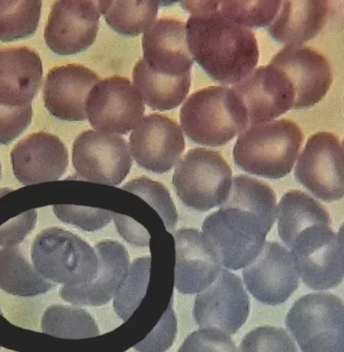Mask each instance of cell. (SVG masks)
<instances>
[{"mask_svg":"<svg viewBox=\"0 0 344 352\" xmlns=\"http://www.w3.org/2000/svg\"><path fill=\"white\" fill-rule=\"evenodd\" d=\"M150 258L141 257L130 265L126 278L114 296L117 314L126 320L133 314L146 294L149 280Z\"/></svg>","mask_w":344,"mask_h":352,"instance_id":"obj_30","label":"cell"},{"mask_svg":"<svg viewBox=\"0 0 344 352\" xmlns=\"http://www.w3.org/2000/svg\"><path fill=\"white\" fill-rule=\"evenodd\" d=\"M54 287L36 271L18 247L0 250V289L14 296L31 297Z\"/></svg>","mask_w":344,"mask_h":352,"instance_id":"obj_26","label":"cell"},{"mask_svg":"<svg viewBox=\"0 0 344 352\" xmlns=\"http://www.w3.org/2000/svg\"><path fill=\"white\" fill-rule=\"evenodd\" d=\"M96 1H57L52 5L44 32L54 53L71 55L85 50L97 37L100 14Z\"/></svg>","mask_w":344,"mask_h":352,"instance_id":"obj_16","label":"cell"},{"mask_svg":"<svg viewBox=\"0 0 344 352\" xmlns=\"http://www.w3.org/2000/svg\"><path fill=\"white\" fill-rule=\"evenodd\" d=\"M135 88L150 108L165 111L178 107L187 96L191 75L172 76L157 74L148 68L141 58L133 69Z\"/></svg>","mask_w":344,"mask_h":352,"instance_id":"obj_25","label":"cell"},{"mask_svg":"<svg viewBox=\"0 0 344 352\" xmlns=\"http://www.w3.org/2000/svg\"><path fill=\"white\" fill-rule=\"evenodd\" d=\"M100 81L99 76L88 67L76 63L52 68L43 88L45 107L55 118L66 121L86 120V100Z\"/></svg>","mask_w":344,"mask_h":352,"instance_id":"obj_18","label":"cell"},{"mask_svg":"<svg viewBox=\"0 0 344 352\" xmlns=\"http://www.w3.org/2000/svg\"><path fill=\"white\" fill-rule=\"evenodd\" d=\"M270 64L281 70L294 91L293 109H305L320 101L332 82L328 59L311 47L288 45L278 52Z\"/></svg>","mask_w":344,"mask_h":352,"instance_id":"obj_14","label":"cell"},{"mask_svg":"<svg viewBox=\"0 0 344 352\" xmlns=\"http://www.w3.org/2000/svg\"><path fill=\"white\" fill-rule=\"evenodd\" d=\"M43 76L41 59L26 47L0 49V104H30L39 90Z\"/></svg>","mask_w":344,"mask_h":352,"instance_id":"obj_22","label":"cell"},{"mask_svg":"<svg viewBox=\"0 0 344 352\" xmlns=\"http://www.w3.org/2000/svg\"><path fill=\"white\" fill-rule=\"evenodd\" d=\"M41 1H0V41L33 34L41 17Z\"/></svg>","mask_w":344,"mask_h":352,"instance_id":"obj_29","label":"cell"},{"mask_svg":"<svg viewBox=\"0 0 344 352\" xmlns=\"http://www.w3.org/2000/svg\"><path fill=\"white\" fill-rule=\"evenodd\" d=\"M176 333V319L172 304L147 337L135 345L139 352H165L172 344Z\"/></svg>","mask_w":344,"mask_h":352,"instance_id":"obj_36","label":"cell"},{"mask_svg":"<svg viewBox=\"0 0 344 352\" xmlns=\"http://www.w3.org/2000/svg\"><path fill=\"white\" fill-rule=\"evenodd\" d=\"M87 118L98 131L127 134L142 119L145 107L135 87L123 76L107 77L94 85L86 100Z\"/></svg>","mask_w":344,"mask_h":352,"instance_id":"obj_10","label":"cell"},{"mask_svg":"<svg viewBox=\"0 0 344 352\" xmlns=\"http://www.w3.org/2000/svg\"><path fill=\"white\" fill-rule=\"evenodd\" d=\"M330 3L326 0L281 1L268 31L279 42L301 45L323 29L330 12Z\"/></svg>","mask_w":344,"mask_h":352,"instance_id":"obj_23","label":"cell"},{"mask_svg":"<svg viewBox=\"0 0 344 352\" xmlns=\"http://www.w3.org/2000/svg\"><path fill=\"white\" fill-rule=\"evenodd\" d=\"M99 12L108 25L124 35L136 36L147 30L156 19L157 1H98Z\"/></svg>","mask_w":344,"mask_h":352,"instance_id":"obj_27","label":"cell"},{"mask_svg":"<svg viewBox=\"0 0 344 352\" xmlns=\"http://www.w3.org/2000/svg\"><path fill=\"white\" fill-rule=\"evenodd\" d=\"M54 212L60 220L87 231L102 229L111 219L108 211L99 208L56 205L54 206Z\"/></svg>","mask_w":344,"mask_h":352,"instance_id":"obj_34","label":"cell"},{"mask_svg":"<svg viewBox=\"0 0 344 352\" xmlns=\"http://www.w3.org/2000/svg\"><path fill=\"white\" fill-rule=\"evenodd\" d=\"M189 52L202 69L223 85H234L256 66L259 51L251 28L219 12L216 1H183Z\"/></svg>","mask_w":344,"mask_h":352,"instance_id":"obj_2","label":"cell"},{"mask_svg":"<svg viewBox=\"0 0 344 352\" xmlns=\"http://www.w3.org/2000/svg\"><path fill=\"white\" fill-rule=\"evenodd\" d=\"M241 352H298L295 344L282 328L261 326L246 333Z\"/></svg>","mask_w":344,"mask_h":352,"instance_id":"obj_32","label":"cell"},{"mask_svg":"<svg viewBox=\"0 0 344 352\" xmlns=\"http://www.w3.org/2000/svg\"><path fill=\"white\" fill-rule=\"evenodd\" d=\"M12 170L24 185L55 181L68 166V152L56 135L40 131L21 140L10 153Z\"/></svg>","mask_w":344,"mask_h":352,"instance_id":"obj_17","label":"cell"},{"mask_svg":"<svg viewBox=\"0 0 344 352\" xmlns=\"http://www.w3.org/2000/svg\"><path fill=\"white\" fill-rule=\"evenodd\" d=\"M122 188L152 201L157 207L168 229H173L176 223V213L169 194L164 187L146 177L137 178Z\"/></svg>","mask_w":344,"mask_h":352,"instance_id":"obj_33","label":"cell"},{"mask_svg":"<svg viewBox=\"0 0 344 352\" xmlns=\"http://www.w3.org/2000/svg\"><path fill=\"white\" fill-rule=\"evenodd\" d=\"M178 352H239L229 335L214 329H202L190 334Z\"/></svg>","mask_w":344,"mask_h":352,"instance_id":"obj_35","label":"cell"},{"mask_svg":"<svg viewBox=\"0 0 344 352\" xmlns=\"http://www.w3.org/2000/svg\"><path fill=\"white\" fill-rule=\"evenodd\" d=\"M43 331L48 335L67 339L97 336L99 329L87 311L69 305L49 307L42 318Z\"/></svg>","mask_w":344,"mask_h":352,"instance_id":"obj_28","label":"cell"},{"mask_svg":"<svg viewBox=\"0 0 344 352\" xmlns=\"http://www.w3.org/2000/svg\"><path fill=\"white\" fill-rule=\"evenodd\" d=\"M249 293L262 303L277 305L287 300L299 285V274L293 256L277 241L264 247L242 271Z\"/></svg>","mask_w":344,"mask_h":352,"instance_id":"obj_13","label":"cell"},{"mask_svg":"<svg viewBox=\"0 0 344 352\" xmlns=\"http://www.w3.org/2000/svg\"><path fill=\"white\" fill-rule=\"evenodd\" d=\"M232 170L218 151L197 147L177 162L172 177L174 188L184 205L208 211L227 199Z\"/></svg>","mask_w":344,"mask_h":352,"instance_id":"obj_6","label":"cell"},{"mask_svg":"<svg viewBox=\"0 0 344 352\" xmlns=\"http://www.w3.org/2000/svg\"><path fill=\"white\" fill-rule=\"evenodd\" d=\"M276 215L273 190L261 180L240 175L233 177L220 208L204 220L202 233L221 265L238 270L261 251Z\"/></svg>","mask_w":344,"mask_h":352,"instance_id":"obj_1","label":"cell"},{"mask_svg":"<svg viewBox=\"0 0 344 352\" xmlns=\"http://www.w3.org/2000/svg\"><path fill=\"white\" fill-rule=\"evenodd\" d=\"M231 89L245 112L249 127L273 121L293 107L289 80L270 63L253 69Z\"/></svg>","mask_w":344,"mask_h":352,"instance_id":"obj_12","label":"cell"},{"mask_svg":"<svg viewBox=\"0 0 344 352\" xmlns=\"http://www.w3.org/2000/svg\"><path fill=\"white\" fill-rule=\"evenodd\" d=\"M343 142L332 133L318 132L308 138L299 157L295 176L317 198L333 202L343 196Z\"/></svg>","mask_w":344,"mask_h":352,"instance_id":"obj_9","label":"cell"},{"mask_svg":"<svg viewBox=\"0 0 344 352\" xmlns=\"http://www.w3.org/2000/svg\"><path fill=\"white\" fill-rule=\"evenodd\" d=\"M174 239L175 287L181 294L199 293L216 279L221 264L202 232L183 228L174 233Z\"/></svg>","mask_w":344,"mask_h":352,"instance_id":"obj_20","label":"cell"},{"mask_svg":"<svg viewBox=\"0 0 344 352\" xmlns=\"http://www.w3.org/2000/svg\"><path fill=\"white\" fill-rule=\"evenodd\" d=\"M281 1H216L217 10L249 28L268 26Z\"/></svg>","mask_w":344,"mask_h":352,"instance_id":"obj_31","label":"cell"},{"mask_svg":"<svg viewBox=\"0 0 344 352\" xmlns=\"http://www.w3.org/2000/svg\"><path fill=\"white\" fill-rule=\"evenodd\" d=\"M95 250L98 268L91 281L79 287L60 291L65 301L79 306L98 307L114 298L128 274L129 256L125 247L117 241L104 240Z\"/></svg>","mask_w":344,"mask_h":352,"instance_id":"obj_21","label":"cell"},{"mask_svg":"<svg viewBox=\"0 0 344 352\" xmlns=\"http://www.w3.org/2000/svg\"><path fill=\"white\" fill-rule=\"evenodd\" d=\"M32 118V104L6 107L0 104V144H8L30 125Z\"/></svg>","mask_w":344,"mask_h":352,"instance_id":"obj_37","label":"cell"},{"mask_svg":"<svg viewBox=\"0 0 344 352\" xmlns=\"http://www.w3.org/2000/svg\"><path fill=\"white\" fill-rule=\"evenodd\" d=\"M250 300L240 278L221 269L216 279L195 298L193 316L202 329L233 335L246 322Z\"/></svg>","mask_w":344,"mask_h":352,"instance_id":"obj_11","label":"cell"},{"mask_svg":"<svg viewBox=\"0 0 344 352\" xmlns=\"http://www.w3.org/2000/svg\"><path fill=\"white\" fill-rule=\"evenodd\" d=\"M179 115L185 135L208 146H222L249 127L240 102L227 86H209L193 93Z\"/></svg>","mask_w":344,"mask_h":352,"instance_id":"obj_4","label":"cell"},{"mask_svg":"<svg viewBox=\"0 0 344 352\" xmlns=\"http://www.w3.org/2000/svg\"><path fill=\"white\" fill-rule=\"evenodd\" d=\"M343 321V301L324 292L300 297L285 320L302 352H344Z\"/></svg>","mask_w":344,"mask_h":352,"instance_id":"obj_7","label":"cell"},{"mask_svg":"<svg viewBox=\"0 0 344 352\" xmlns=\"http://www.w3.org/2000/svg\"><path fill=\"white\" fill-rule=\"evenodd\" d=\"M130 152L137 164L156 173L170 170L185 150L179 124L159 113L143 118L129 137Z\"/></svg>","mask_w":344,"mask_h":352,"instance_id":"obj_15","label":"cell"},{"mask_svg":"<svg viewBox=\"0 0 344 352\" xmlns=\"http://www.w3.org/2000/svg\"><path fill=\"white\" fill-rule=\"evenodd\" d=\"M142 58L153 72L172 76L191 75L193 58L189 52L185 23L162 17L144 32Z\"/></svg>","mask_w":344,"mask_h":352,"instance_id":"obj_19","label":"cell"},{"mask_svg":"<svg viewBox=\"0 0 344 352\" xmlns=\"http://www.w3.org/2000/svg\"><path fill=\"white\" fill-rule=\"evenodd\" d=\"M303 142L299 126L280 119L250 126L240 133L233 146L235 164L242 170L268 179L288 175Z\"/></svg>","mask_w":344,"mask_h":352,"instance_id":"obj_3","label":"cell"},{"mask_svg":"<svg viewBox=\"0 0 344 352\" xmlns=\"http://www.w3.org/2000/svg\"><path fill=\"white\" fill-rule=\"evenodd\" d=\"M72 162L73 178L116 186L130 172L132 158L127 142L111 133L86 130L75 139Z\"/></svg>","mask_w":344,"mask_h":352,"instance_id":"obj_8","label":"cell"},{"mask_svg":"<svg viewBox=\"0 0 344 352\" xmlns=\"http://www.w3.org/2000/svg\"><path fill=\"white\" fill-rule=\"evenodd\" d=\"M304 284L314 290L339 285L343 278V229L329 242L301 256L293 257Z\"/></svg>","mask_w":344,"mask_h":352,"instance_id":"obj_24","label":"cell"},{"mask_svg":"<svg viewBox=\"0 0 344 352\" xmlns=\"http://www.w3.org/2000/svg\"><path fill=\"white\" fill-rule=\"evenodd\" d=\"M0 177H1V164H0Z\"/></svg>","mask_w":344,"mask_h":352,"instance_id":"obj_38","label":"cell"},{"mask_svg":"<svg viewBox=\"0 0 344 352\" xmlns=\"http://www.w3.org/2000/svg\"><path fill=\"white\" fill-rule=\"evenodd\" d=\"M31 255L34 269L43 278L63 285L60 291L87 284L98 268L95 249L77 235L58 227L46 228L37 235Z\"/></svg>","mask_w":344,"mask_h":352,"instance_id":"obj_5","label":"cell"}]
</instances>
